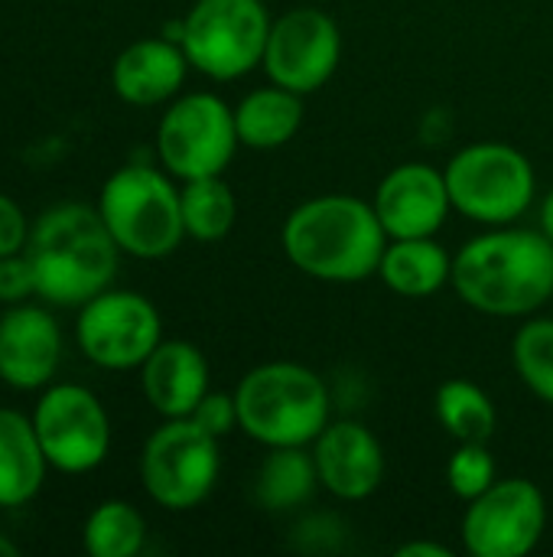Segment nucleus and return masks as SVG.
Here are the masks:
<instances>
[{"label": "nucleus", "instance_id": "nucleus-8", "mask_svg": "<svg viewBox=\"0 0 553 557\" xmlns=\"http://www.w3.org/2000/svg\"><path fill=\"white\" fill-rule=\"evenodd\" d=\"M218 437L202 431L192 418H166L140 454V483L147 496L169 512L202 506L218 483Z\"/></svg>", "mask_w": 553, "mask_h": 557}, {"label": "nucleus", "instance_id": "nucleus-24", "mask_svg": "<svg viewBox=\"0 0 553 557\" xmlns=\"http://www.w3.org/2000/svg\"><path fill=\"white\" fill-rule=\"evenodd\" d=\"M183 225L196 242H222L238 222V199L222 176L186 180L179 189Z\"/></svg>", "mask_w": 553, "mask_h": 557}, {"label": "nucleus", "instance_id": "nucleus-2", "mask_svg": "<svg viewBox=\"0 0 553 557\" xmlns=\"http://www.w3.org/2000/svg\"><path fill=\"white\" fill-rule=\"evenodd\" d=\"M388 242L375 206L345 193L300 202L280 232L290 264L326 284H359L378 274Z\"/></svg>", "mask_w": 553, "mask_h": 557}, {"label": "nucleus", "instance_id": "nucleus-31", "mask_svg": "<svg viewBox=\"0 0 553 557\" xmlns=\"http://www.w3.org/2000/svg\"><path fill=\"white\" fill-rule=\"evenodd\" d=\"M401 557H453V552L447 545H433V542H411L398 548Z\"/></svg>", "mask_w": 553, "mask_h": 557}, {"label": "nucleus", "instance_id": "nucleus-20", "mask_svg": "<svg viewBox=\"0 0 553 557\" xmlns=\"http://www.w3.org/2000/svg\"><path fill=\"white\" fill-rule=\"evenodd\" d=\"M378 277L398 297L424 300L453 281V255H447V248L433 235L430 238H391L381 255Z\"/></svg>", "mask_w": 553, "mask_h": 557}, {"label": "nucleus", "instance_id": "nucleus-14", "mask_svg": "<svg viewBox=\"0 0 553 557\" xmlns=\"http://www.w3.org/2000/svg\"><path fill=\"white\" fill-rule=\"evenodd\" d=\"M372 206L388 238H430L443 228L453 199L443 170L430 163H401L378 183Z\"/></svg>", "mask_w": 553, "mask_h": 557}, {"label": "nucleus", "instance_id": "nucleus-9", "mask_svg": "<svg viewBox=\"0 0 553 557\" xmlns=\"http://www.w3.org/2000/svg\"><path fill=\"white\" fill-rule=\"evenodd\" d=\"M238 144L235 108H228L212 91L176 98L156 127L160 163L183 183L199 176H222Z\"/></svg>", "mask_w": 553, "mask_h": 557}, {"label": "nucleus", "instance_id": "nucleus-21", "mask_svg": "<svg viewBox=\"0 0 553 557\" xmlns=\"http://www.w3.org/2000/svg\"><path fill=\"white\" fill-rule=\"evenodd\" d=\"M300 124H303V95L280 88L274 82L267 88H254L235 108L238 140L251 150H277L290 144Z\"/></svg>", "mask_w": 553, "mask_h": 557}, {"label": "nucleus", "instance_id": "nucleus-23", "mask_svg": "<svg viewBox=\"0 0 553 557\" xmlns=\"http://www.w3.org/2000/svg\"><path fill=\"white\" fill-rule=\"evenodd\" d=\"M437 421L460 444H489L499 428L492 398L466 379H450L437 388Z\"/></svg>", "mask_w": 553, "mask_h": 557}, {"label": "nucleus", "instance_id": "nucleus-16", "mask_svg": "<svg viewBox=\"0 0 553 557\" xmlns=\"http://www.w3.org/2000/svg\"><path fill=\"white\" fill-rule=\"evenodd\" d=\"M319 486L336 499H368L385 480V450L378 437L359 421H329L313 441Z\"/></svg>", "mask_w": 553, "mask_h": 557}, {"label": "nucleus", "instance_id": "nucleus-4", "mask_svg": "<svg viewBox=\"0 0 553 557\" xmlns=\"http://www.w3.org/2000/svg\"><path fill=\"white\" fill-rule=\"evenodd\" d=\"M238 428L264 447H310L329 424V388L300 362H264L238 388Z\"/></svg>", "mask_w": 553, "mask_h": 557}, {"label": "nucleus", "instance_id": "nucleus-7", "mask_svg": "<svg viewBox=\"0 0 553 557\" xmlns=\"http://www.w3.org/2000/svg\"><path fill=\"white\" fill-rule=\"evenodd\" d=\"M271 13L264 0H196L183 16L189 65L215 82H235L264 62Z\"/></svg>", "mask_w": 553, "mask_h": 557}, {"label": "nucleus", "instance_id": "nucleus-25", "mask_svg": "<svg viewBox=\"0 0 553 557\" xmlns=\"http://www.w3.org/2000/svg\"><path fill=\"white\" fill-rule=\"evenodd\" d=\"M143 542L147 522L124 499L101 503L81 529V545L91 557H134L143 552Z\"/></svg>", "mask_w": 553, "mask_h": 557}, {"label": "nucleus", "instance_id": "nucleus-6", "mask_svg": "<svg viewBox=\"0 0 553 557\" xmlns=\"http://www.w3.org/2000/svg\"><path fill=\"white\" fill-rule=\"evenodd\" d=\"M443 173L453 209L479 225L518 222L538 193L531 160L518 147L502 140L463 147Z\"/></svg>", "mask_w": 553, "mask_h": 557}, {"label": "nucleus", "instance_id": "nucleus-26", "mask_svg": "<svg viewBox=\"0 0 553 557\" xmlns=\"http://www.w3.org/2000/svg\"><path fill=\"white\" fill-rule=\"evenodd\" d=\"M512 366L528 392L553 408V320H531L515 333Z\"/></svg>", "mask_w": 553, "mask_h": 557}, {"label": "nucleus", "instance_id": "nucleus-13", "mask_svg": "<svg viewBox=\"0 0 553 557\" xmlns=\"http://www.w3.org/2000/svg\"><path fill=\"white\" fill-rule=\"evenodd\" d=\"M342 62V33L336 20L313 7H297L274 20L264 69L267 78L297 95L319 91Z\"/></svg>", "mask_w": 553, "mask_h": 557}, {"label": "nucleus", "instance_id": "nucleus-19", "mask_svg": "<svg viewBox=\"0 0 553 557\" xmlns=\"http://www.w3.org/2000/svg\"><path fill=\"white\" fill-rule=\"evenodd\" d=\"M49 460L42 454L33 418L0 408V509L26 506L46 483Z\"/></svg>", "mask_w": 553, "mask_h": 557}, {"label": "nucleus", "instance_id": "nucleus-1", "mask_svg": "<svg viewBox=\"0 0 553 557\" xmlns=\"http://www.w3.org/2000/svg\"><path fill=\"white\" fill-rule=\"evenodd\" d=\"M460 300L489 317H528L553 297V242L544 232L492 225L453 255Z\"/></svg>", "mask_w": 553, "mask_h": 557}, {"label": "nucleus", "instance_id": "nucleus-28", "mask_svg": "<svg viewBox=\"0 0 553 557\" xmlns=\"http://www.w3.org/2000/svg\"><path fill=\"white\" fill-rule=\"evenodd\" d=\"M202 431H209L212 437H225L238 428V401L235 395H225V392H205V398L196 405V411L189 414Z\"/></svg>", "mask_w": 553, "mask_h": 557}, {"label": "nucleus", "instance_id": "nucleus-5", "mask_svg": "<svg viewBox=\"0 0 553 557\" xmlns=\"http://www.w3.org/2000/svg\"><path fill=\"white\" fill-rule=\"evenodd\" d=\"M98 212L117 248L143 261L173 255L186 238L179 189L147 163L114 170L98 193Z\"/></svg>", "mask_w": 553, "mask_h": 557}, {"label": "nucleus", "instance_id": "nucleus-10", "mask_svg": "<svg viewBox=\"0 0 553 557\" xmlns=\"http://www.w3.org/2000/svg\"><path fill=\"white\" fill-rule=\"evenodd\" d=\"M29 418L49 467L59 473L78 476L104 463L111 450V418L91 388L75 382L46 385Z\"/></svg>", "mask_w": 553, "mask_h": 557}, {"label": "nucleus", "instance_id": "nucleus-33", "mask_svg": "<svg viewBox=\"0 0 553 557\" xmlns=\"http://www.w3.org/2000/svg\"><path fill=\"white\" fill-rule=\"evenodd\" d=\"M0 555H3V557L20 555V548H16V542H13V539H7L3 532H0Z\"/></svg>", "mask_w": 553, "mask_h": 557}, {"label": "nucleus", "instance_id": "nucleus-27", "mask_svg": "<svg viewBox=\"0 0 553 557\" xmlns=\"http://www.w3.org/2000/svg\"><path fill=\"white\" fill-rule=\"evenodd\" d=\"M495 480H499V467L495 457L489 454V444H460V450L447 463V486L463 503L482 496Z\"/></svg>", "mask_w": 553, "mask_h": 557}, {"label": "nucleus", "instance_id": "nucleus-3", "mask_svg": "<svg viewBox=\"0 0 553 557\" xmlns=\"http://www.w3.org/2000/svg\"><path fill=\"white\" fill-rule=\"evenodd\" d=\"M23 255L36 274V297L52 307H81L111 287L124 251L98 206L59 202L29 225Z\"/></svg>", "mask_w": 553, "mask_h": 557}, {"label": "nucleus", "instance_id": "nucleus-29", "mask_svg": "<svg viewBox=\"0 0 553 557\" xmlns=\"http://www.w3.org/2000/svg\"><path fill=\"white\" fill-rule=\"evenodd\" d=\"M29 297H36V274L29 258L20 255H7L0 258V304H26Z\"/></svg>", "mask_w": 553, "mask_h": 557}, {"label": "nucleus", "instance_id": "nucleus-15", "mask_svg": "<svg viewBox=\"0 0 553 557\" xmlns=\"http://www.w3.org/2000/svg\"><path fill=\"white\" fill-rule=\"evenodd\" d=\"M62 362V330L46 307L16 304L0 317V382L39 392Z\"/></svg>", "mask_w": 553, "mask_h": 557}, {"label": "nucleus", "instance_id": "nucleus-32", "mask_svg": "<svg viewBox=\"0 0 553 557\" xmlns=\"http://www.w3.org/2000/svg\"><path fill=\"white\" fill-rule=\"evenodd\" d=\"M541 232H544V235L553 242V189L548 193L544 206H541Z\"/></svg>", "mask_w": 553, "mask_h": 557}, {"label": "nucleus", "instance_id": "nucleus-12", "mask_svg": "<svg viewBox=\"0 0 553 557\" xmlns=\"http://www.w3.org/2000/svg\"><path fill=\"white\" fill-rule=\"evenodd\" d=\"M548 529L544 493L521 476L495 480L466 506L460 535L473 557L531 555Z\"/></svg>", "mask_w": 553, "mask_h": 557}, {"label": "nucleus", "instance_id": "nucleus-30", "mask_svg": "<svg viewBox=\"0 0 553 557\" xmlns=\"http://www.w3.org/2000/svg\"><path fill=\"white\" fill-rule=\"evenodd\" d=\"M26 242H29V222H26L23 209L16 206V199L0 193V258L20 255L26 248Z\"/></svg>", "mask_w": 553, "mask_h": 557}, {"label": "nucleus", "instance_id": "nucleus-18", "mask_svg": "<svg viewBox=\"0 0 553 557\" xmlns=\"http://www.w3.org/2000/svg\"><path fill=\"white\" fill-rule=\"evenodd\" d=\"M150 408L163 418H189L209 392V362L186 339H163L140 366Z\"/></svg>", "mask_w": 553, "mask_h": 557}, {"label": "nucleus", "instance_id": "nucleus-22", "mask_svg": "<svg viewBox=\"0 0 553 557\" xmlns=\"http://www.w3.org/2000/svg\"><path fill=\"white\" fill-rule=\"evenodd\" d=\"M319 486L316 460L306 447H271L254 473V503L267 512H290L313 499Z\"/></svg>", "mask_w": 553, "mask_h": 557}, {"label": "nucleus", "instance_id": "nucleus-17", "mask_svg": "<svg viewBox=\"0 0 553 557\" xmlns=\"http://www.w3.org/2000/svg\"><path fill=\"white\" fill-rule=\"evenodd\" d=\"M189 59L179 42L166 36L130 42L111 65V88L121 101L137 108H153L179 95Z\"/></svg>", "mask_w": 553, "mask_h": 557}, {"label": "nucleus", "instance_id": "nucleus-11", "mask_svg": "<svg viewBox=\"0 0 553 557\" xmlns=\"http://www.w3.org/2000/svg\"><path fill=\"white\" fill-rule=\"evenodd\" d=\"M75 343L101 369H140L163 343V320L143 294L108 287L78 307Z\"/></svg>", "mask_w": 553, "mask_h": 557}]
</instances>
